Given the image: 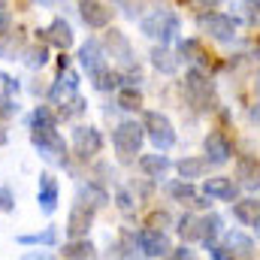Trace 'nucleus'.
Here are the masks:
<instances>
[{"label":"nucleus","mask_w":260,"mask_h":260,"mask_svg":"<svg viewBox=\"0 0 260 260\" xmlns=\"http://www.w3.org/2000/svg\"><path fill=\"white\" fill-rule=\"evenodd\" d=\"M185 94H188V100L194 103L200 112H209V109L218 106L215 85H212V79H209L206 70H194V67L188 70V76H185Z\"/></svg>","instance_id":"f257e3e1"},{"label":"nucleus","mask_w":260,"mask_h":260,"mask_svg":"<svg viewBox=\"0 0 260 260\" xmlns=\"http://www.w3.org/2000/svg\"><path fill=\"white\" fill-rule=\"evenodd\" d=\"M179 15L173 12V9H154L151 15H145L142 18V34L145 37H151V40H160V46L164 43H170L176 34H179Z\"/></svg>","instance_id":"f03ea898"},{"label":"nucleus","mask_w":260,"mask_h":260,"mask_svg":"<svg viewBox=\"0 0 260 260\" xmlns=\"http://www.w3.org/2000/svg\"><path fill=\"white\" fill-rule=\"evenodd\" d=\"M142 130H145V136L157 145V151H167V148L176 145L173 121H170L164 112H145V115H142Z\"/></svg>","instance_id":"7ed1b4c3"},{"label":"nucleus","mask_w":260,"mask_h":260,"mask_svg":"<svg viewBox=\"0 0 260 260\" xmlns=\"http://www.w3.org/2000/svg\"><path fill=\"white\" fill-rule=\"evenodd\" d=\"M30 142L43 160H49V164H64L67 160V145L58 136V130H30Z\"/></svg>","instance_id":"20e7f679"},{"label":"nucleus","mask_w":260,"mask_h":260,"mask_svg":"<svg viewBox=\"0 0 260 260\" xmlns=\"http://www.w3.org/2000/svg\"><path fill=\"white\" fill-rule=\"evenodd\" d=\"M142 139H145V130H142V124H136V121H121L118 127L112 130V145H115V151L121 157L139 154Z\"/></svg>","instance_id":"39448f33"},{"label":"nucleus","mask_w":260,"mask_h":260,"mask_svg":"<svg viewBox=\"0 0 260 260\" xmlns=\"http://www.w3.org/2000/svg\"><path fill=\"white\" fill-rule=\"evenodd\" d=\"M136 245H139V251H142L145 257H167V254L173 251L170 236H167L164 230H154V227H142V230L136 233Z\"/></svg>","instance_id":"423d86ee"},{"label":"nucleus","mask_w":260,"mask_h":260,"mask_svg":"<svg viewBox=\"0 0 260 260\" xmlns=\"http://www.w3.org/2000/svg\"><path fill=\"white\" fill-rule=\"evenodd\" d=\"M200 27L212 37V40H221V43H230L236 37V21L224 12H203L200 15Z\"/></svg>","instance_id":"0eeeda50"},{"label":"nucleus","mask_w":260,"mask_h":260,"mask_svg":"<svg viewBox=\"0 0 260 260\" xmlns=\"http://www.w3.org/2000/svg\"><path fill=\"white\" fill-rule=\"evenodd\" d=\"M203 151H206V160L218 167L233 157V142L224 130H209V136L203 139Z\"/></svg>","instance_id":"6e6552de"},{"label":"nucleus","mask_w":260,"mask_h":260,"mask_svg":"<svg viewBox=\"0 0 260 260\" xmlns=\"http://www.w3.org/2000/svg\"><path fill=\"white\" fill-rule=\"evenodd\" d=\"M73 148H76V154H79L82 160L100 154V148H103V136H100V130L91 127V124L76 127L73 130Z\"/></svg>","instance_id":"1a4fd4ad"},{"label":"nucleus","mask_w":260,"mask_h":260,"mask_svg":"<svg viewBox=\"0 0 260 260\" xmlns=\"http://www.w3.org/2000/svg\"><path fill=\"white\" fill-rule=\"evenodd\" d=\"M91 224H94V209L76 203V206L70 209V215H67V227L64 230H67L70 239H85L88 230H91Z\"/></svg>","instance_id":"9d476101"},{"label":"nucleus","mask_w":260,"mask_h":260,"mask_svg":"<svg viewBox=\"0 0 260 260\" xmlns=\"http://www.w3.org/2000/svg\"><path fill=\"white\" fill-rule=\"evenodd\" d=\"M79 15H82V21H85L88 27H94V30H103V27L112 21V9H109L106 3H100V0H79Z\"/></svg>","instance_id":"9b49d317"},{"label":"nucleus","mask_w":260,"mask_h":260,"mask_svg":"<svg viewBox=\"0 0 260 260\" xmlns=\"http://www.w3.org/2000/svg\"><path fill=\"white\" fill-rule=\"evenodd\" d=\"M58 194H61L58 179H55L52 173H43V176H40V185H37V203H40V209H43L46 215H52V212L58 209Z\"/></svg>","instance_id":"f8f14e48"},{"label":"nucleus","mask_w":260,"mask_h":260,"mask_svg":"<svg viewBox=\"0 0 260 260\" xmlns=\"http://www.w3.org/2000/svg\"><path fill=\"white\" fill-rule=\"evenodd\" d=\"M106 49H109V55H112L121 67L133 70V52H130V43L121 30H109V34H106Z\"/></svg>","instance_id":"ddd939ff"},{"label":"nucleus","mask_w":260,"mask_h":260,"mask_svg":"<svg viewBox=\"0 0 260 260\" xmlns=\"http://www.w3.org/2000/svg\"><path fill=\"white\" fill-rule=\"evenodd\" d=\"M170 197H173L176 203H182V206H197V209H206V206H209V197H200L194 191V185L185 182V179L170 182Z\"/></svg>","instance_id":"4468645a"},{"label":"nucleus","mask_w":260,"mask_h":260,"mask_svg":"<svg viewBox=\"0 0 260 260\" xmlns=\"http://www.w3.org/2000/svg\"><path fill=\"white\" fill-rule=\"evenodd\" d=\"M76 88H79V76L73 73V70H61V76H58V82L52 85V91H49V97H52V103H67L70 97H76Z\"/></svg>","instance_id":"2eb2a0df"},{"label":"nucleus","mask_w":260,"mask_h":260,"mask_svg":"<svg viewBox=\"0 0 260 260\" xmlns=\"http://www.w3.org/2000/svg\"><path fill=\"white\" fill-rule=\"evenodd\" d=\"M203 194L209 200H233L236 197V182L227 176H212L203 182Z\"/></svg>","instance_id":"dca6fc26"},{"label":"nucleus","mask_w":260,"mask_h":260,"mask_svg":"<svg viewBox=\"0 0 260 260\" xmlns=\"http://www.w3.org/2000/svg\"><path fill=\"white\" fill-rule=\"evenodd\" d=\"M236 179L245 188H260V157H251V154L239 157L236 160Z\"/></svg>","instance_id":"f3484780"},{"label":"nucleus","mask_w":260,"mask_h":260,"mask_svg":"<svg viewBox=\"0 0 260 260\" xmlns=\"http://www.w3.org/2000/svg\"><path fill=\"white\" fill-rule=\"evenodd\" d=\"M79 61H82L85 70H88V76L97 73V70H103V67H109L106 64V55H103V49H100L97 40H88V43L79 49Z\"/></svg>","instance_id":"a211bd4d"},{"label":"nucleus","mask_w":260,"mask_h":260,"mask_svg":"<svg viewBox=\"0 0 260 260\" xmlns=\"http://www.w3.org/2000/svg\"><path fill=\"white\" fill-rule=\"evenodd\" d=\"M233 218L245 227H260V200H236L233 203Z\"/></svg>","instance_id":"6ab92c4d"},{"label":"nucleus","mask_w":260,"mask_h":260,"mask_svg":"<svg viewBox=\"0 0 260 260\" xmlns=\"http://www.w3.org/2000/svg\"><path fill=\"white\" fill-rule=\"evenodd\" d=\"M224 248L230 251L233 260H251L254 257V242H251L245 233H239V230L227 233V245H224Z\"/></svg>","instance_id":"aec40b11"},{"label":"nucleus","mask_w":260,"mask_h":260,"mask_svg":"<svg viewBox=\"0 0 260 260\" xmlns=\"http://www.w3.org/2000/svg\"><path fill=\"white\" fill-rule=\"evenodd\" d=\"M179 52H182V58H188L194 64V70H209V64H212V55L206 52V46L200 40H185L179 46Z\"/></svg>","instance_id":"412c9836"},{"label":"nucleus","mask_w":260,"mask_h":260,"mask_svg":"<svg viewBox=\"0 0 260 260\" xmlns=\"http://www.w3.org/2000/svg\"><path fill=\"white\" fill-rule=\"evenodd\" d=\"M46 40H49L52 46H58L61 52H67V49L73 46V40H76V37H73V27L67 24L64 18H55V21L49 24V30H46Z\"/></svg>","instance_id":"4be33fe9"},{"label":"nucleus","mask_w":260,"mask_h":260,"mask_svg":"<svg viewBox=\"0 0 260 260\" xmlns=\"http://www.w3.org/2000/svg\"><path fill=\"white\" fill-rule=\"evenodd\" d=\"M139 170L148 176V179H164L167 176V170H170V157L167 154H142L139 157Z\"/></svg>","instance_id":"5701e85b"},{"label":"nucleus","mask_w":260,"mask_h":260,"mask_svg":"<svg viewBox=\"0 0 260 260\" xmlns=\"http://www.w3.org/2000/svg\"><path fill=\"white\" fill-rule=\"evenodd\" d=\"M209 160L206 157H182L179 164H176V170H179V176L185 179V182H191V179H206V173H209Z\"/></svg>","instance_id":"b1692460"},{"label":"nucleus","mask_w":260,"mask_h":260,"mask_svg":"<svg viewBox=\"0 0 260 260\" xmlns=\"http://www.w3.org/2000/svg\"><path fill=\"white\" fill-rule=\"evenodd\" d=\"M91 82H94L97 91H112V88L118 91L121 82H124V73H118V70H112V67H103V70L91 73Z\"/></svg>","instance_id":"393cba45"},{"label":"nucleus","mask_w":260,"mask_h":260,"mask_svg":"<svg viewBox=\"0 0 260 260\" xmlns=\"http://www.w3.org/2000/svg\"><path fill=\"white\" fill-rule=\"evenodd\" d=\"M64 260H94V245L91 239H70L64 245Z\"/></svg>","instance_id":"a878e982"},{"label":"nucleus","mask_w":260,"mask_h":260,"mask_svg":"<svg viewBox=\"0 0 260 260\" xmlns=\"http://www.w3.org/2000/svg\"><path fill=\"white\" fill-rule=\"evenodd\" d=\"M106 191L103 188H97V185H79V203L82 206H88V209H100V206H106Z\"/></svg>","instance_id":"bb28decb"},{"label":"nucleus","mask_w":260,"mask_h":260,"mask_svg":"<svg viewBox=\"0 0 260 260\" xmlns=\"http://www.w3.org/2000/svg\"><path fill=\"white\" fill-rule=\"evenodd\" d=\"M115 103H118V109H142V94H139V88L136 85H124V88H118V97H115Z\"/></svg>","instance_id":"cd10ccee"},{"label":"nucleus","mask_w":260,"mask_h":260,"mask_svg":"<svg viewBox=\"0 0 260 260\" xmlns=\"http://www.w3.org/2000/svg\"><path fill=\"white\" fill-rule=\"evenodd\" d=\"M18 242L21 245H55L58 242V227H46L40 233H24V236H18Z\"/></svg>","instance_id":"c85d7f7f"},{"label":"nucleus","mask_w":260,"mask_h":260,"mask_svg":"<svg viewBox=\"0 0 260 260\" xmlns=\"http://www.w3.org/2000/svg\"><path fill=\"white\" fill-rule=\"evenodd\" d=\"M218 233H221V218H218V215L200 218V239H203L206 245H212V242L218 239Z\"/></svg>","instance_id":"c756f323"},{"label":"nucleus","mask_w":260,"mask_h":260,"mask_svg":"<svg viewBox=\"0 0 260 260\" xmlns=\"http://www.w3.org/2000/svg\"><path fill=\"white\" fill-rule=\"evenodd\" d=\"M58 127V118L52 115L49 106H37L34 109V118H30V130H55Z\"/></svg>","instance_id":"7c9ffc66"},{"label":"nucleus","mask_w":260,"mask_h":260,"mask_svg":"<svg viewBox=\"0 0 260 260\" xmlns=\"http://www.w3.org/2000/svg\"><path fill=\"white\" fill-rule=\"evenodd\" d=\"M151 64L157 67V70H164V73H176V70H179V61L173 58V52H170L167 46H160V49L151 52Z\"/></svg>","instance_id":"2f4dec72"},{"label":"nucleus","mask_w":260,"mask_h":260,"mask_svg":"<svg viewBox=\"0 0 260 260\" xmlns=\"http://www.w3.org/2000/svg\"><path fill=\"white\" fill-rule=\"evenodd\" d=\"M179 233H182V239H200V218L194 215H185L182 221H179Z\"/></svg>","instance_id":"473e14b6"},{"label":"nucleus","mask_w":260,"mask_h":260,"mask_svg":"<svg viewBox=\"0 0 260 260\" xmlns=\"http://www.w3.org/2000/svg\"><path fill=\"white\" fill-rule=\"evenodd\" d=\"M85 112V100L76 94V97H70L67 103H61V115L64 118H76V115H82Z\"/></svg>","instance_id":"72a5a7b5"},{"label":"nucleus","mask_w":260,"mask_h":260,"mask_svg":"<svg viewBox=\"0 0 260 260\" xmlns=\"http://www.w3.org/2000/svg\"><path fill=\"white\" fill-rule=\"evenodd\" d=\"M46 61H49V55H46V49H43V46H34V49L27 52V64H30V67H43Z\"/></svg>","instance_id":"f704fd0d"},{"label":"nucleus","mask_w":260,"mask_h":260,"mask_svg":"<svg viewBox=\"0 0 260 260\" xmlns=\"http://www.w3.org/2000/svg\"><path fill=\"white\" fill-rule=\"evenodd\" d=\"M167 224H170V215H167V212H151V215H148V224H145V227H154V230H164Z\"/></svg>","instance_id":"c9c22d12"},{"label":"nucleus","mask_w":260,"mask_h":260,"mask_svg":"<svg viewBox=\"0 0 260 260\" xmlns=\"http://www.w3.org/2000/svg\"><path fill=\"white\" fill-rule=\"evenodd\" d=\"M15 209V194L9 188H0V212H12Z\"/></svg>","instance_id":"e433bc0d"},{"label":"nucleus","mask_w":260,"mask_h":260,"mask_svg":"<svg viewBox=\"0 0 260 260\" xmlns=\"http://www.w3.org/2000/svg\"><path fill=\"white\" fill-rule=\"evenodd\" d=\"M15 112H18V106H15L6 94H0V118H12Z\"/></svg>","instance_id":"4c0bfd02"},{"label":"nucleus","mask_w":260,"mask_h":260,"mask_svg":"<svg viewBox=\"0 0 260 260\" xmlns=\"http://www.w3.org/2000/svg\"><path fill=\"white\" fill-rule=\"evenodd\" d=\"M167 260H194V251L182 245V248H176V251H170V254H167Z\"/></svg>","instance_id":"58836bf2"},{"label":"nucleus","mask_w":260,"mask_h":260,"mask_svg":"<svg viewBox=\"0 0 260 260\" xmlns=\"http://www.w3.org/2000/svg\"><path fill=\"white\" fill-rule=\"evenodd\" d=\"M209 254H212V260H233L224 245H209Z\"/></svg>","instance_id":"ea45409f"},{"label":"nucleus","mask_w":260,"mask_h":260,"mask_svg":"<svg viewBox=\"0 0 260 260\" xmlns=\"http://www.w3.org/2000/svg\"><path fill=\"white\" fill-rule=\"evenodd\" d=\"M9 27H12V18H9V12H6V9H0V37H6V34H9Z\"/></svg>","instance_id":"a19ab883"},{"label":"nucleus","mask_w":260,"mask_h":260,"mask_svg":"<svg viewBox=\"0 0 260 260\" xmlns=\"http://www.w3.org/2000/svg\"><path fill=\"white\" fill-rule=\"evenodd\" d=\"M21 260H55V257H52L49 251H27Z\"/></svg>","instance_id":"79ce46f5"},{"label":"nucleus","mask_w":260,"mask_h":260,"mask_svg":"<svg viewBox=\"0 0 260 260\" xmlns=\"http://www.w3.org/2000/svg\"><path fill=\"white\" fill-rule=\"evenodd\" d=\"M0 82H3V88H6V91H18V82H15L12 76H6V73H0Z\"/></svg>","instance_id":"37998d69"},{"label":"nucleus","mask_w":260,"mask_h":260,"mask_svg":"<svg viewBox=\"0 0 260 260\" xmlns=\"http://www.w3.org/2000/svg\"><path fill=\"white\" fill-rule=\"evenodd\" d=\"M197 3H200L203 9H209V6H218V0H197Z\"/></svg>","instance_id":"c03bdc74"},{"label":"nucleus","mask_w":260,"mask_h":260,"mask_svg":"<svg viewBox=\"0 0 260 260\" xmlns=\"http://www.w3.org/2000/svg\"><path fill=\"white\" fill-rule=\"evenodd\" d=\"M3 142H6V133H3V130H0V145H3Z\"/></svg>","instance_id":"a18cd8bd"},{"label":"nucleus","mask_w":260,"mask_h":260,"mask_svg":"<svg viewBox=\"0 0 260 260\" xmlns=\"http://www.w3.org/2000/svg\"><path fill=\"white\" fill-rule=\"evenodd\" d=\"M254 88H257V94H260V73H257V82H254Z\"/></svg>","instance_id":"49530a36"},{"label":"nucleus","mask_w":260,"mask_h":260,"mask_svg":"<svg viewBox=\"0 0 260 260\" xmlns=\"http://www.w3.org/2000/svg\"><path fill=\"white\" fill-rule=\"evenodd\" d=\"M124 260H142V257H136V254H127V257H124Z\"/></svg>","instance_id":"de8ad7c7"},{"label":"nucleus","mask_w":260,"mask_h":260,"mask_svg":"<svg viewBox=\"0 0 260 260\" xmlns=\"http://www.w3.org/2000/svg\"><path fill=\"white\" fill-rule=\"evenodd\" d=\"M245 3H251V6H260V0H245Z\"/></svg>","instance_id":"09e8293b"},{"label":"nucleus","mask_w":260,"mask_h":260,"mask_svg":"<svg viewBox=\"0 0 260 260\" xmlns=\"http://www.w3.org/2000/svg\"><path fill=\"white\" fill-rule=\"evenodd\" d=\"M0 9H3V0H0Z\"/></svg>","instance_id":"8fccbe9b"}]
</instances>
